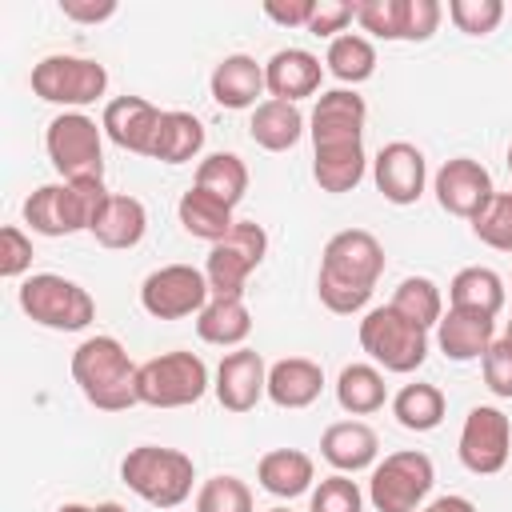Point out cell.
Wrapping results in <instances>:
<instances>
[{
  "mask_svg": "<svg viewBox=\"0 0 512 512\" xmlns=\"http://www.w3.org/2000/svg\"><path fill=\"white\" fill-rule=\"evenodd\" d=\"M136 372H140V364L128 360V352L116 336H88L72 352V380L84 392V400L100 412H124V408L140 404Z\"/></svg>",
  "mask_w": 512,
  "mask_h": 512,
  "instance_id": "cell-2",
  "label": "cell"
},
{
  "mask_svg": "<svg viewBox=\"0 0 512 512\" xmlns=\"http://www.w3.org/2000/svg\"><path fill=\"white\" fill-rule=\"evenodd\" d=\"M44 148L64 180H104V128L84 112H60L48 120Z\"/></svg>",
  "mask_w": 512,
  "mask_h": 512,
  "instance_id": "cell-7",
  "label": "cell"
},
{
  "mask_svg": "<svg viewBox=\"0 0 512 512\" xmlns=\"http://www.w3.org/2000/svg\"><path fill=\"white\" fill-rule=\"evenodd\" d=\"M324 64L340 84H364L376 72V48L360 32H340L336 40H328Z\"/></svg>",
  "mask_w": 512,
  "mask_h": 512,
  "instance_id": "cell-35",
  "label": "cell"
},
{
  "mask_svg": "<svg viewBox=\"0 0 512 512\" xmlns=\"http://www.w3.org/2000/svg\"><path fill=\"white\" fill-rule=\"evenodd\" d=\"M356 24L376 40H404V0H356Z\"/></svg>",
  "mask_w": 512,
  "mask_h": 512,
  "instance_id": "cell-40",
  "label": "cell"
},
{
  "mask_svg": "<svg viewBox=\"0 0 512 512\" xmlns=\"http://www.w3.org/2000/svg\"><path fill=\"white\" fill-rule=\"evenodd\" d=\"M448 20L464 36H488L504 20V4L500 0H448Z\"/></svg>",
  "mask_w": 512,
  "mask_h": 512,
  "instance_id": "cell-41",
  "label": "cell"
},
{
  "mask_svg": "<svg viewBox=\"0 0 512 512\" xmlns=\"http://www.w3.org/2000/svg\"><path fill=\"white\" fill-rule=\"evenodd\" d=\"M92 512H128V508H124V504H116V500H104V504H96Z\"/></svg>",
  "mask_w": 512,
  "mask_h": 512,
  "instance_id": "cell-49",
  "label": "cell"
},
{
  "mask_svg": "<svg viewBox=\"0 0 512 512\" xmlns=\"http://www.w3.org/2000/svg\"><path fill=\"white\" fill-rule=\"evenodd\" d=\"M484 384L492 396L500 400H512V340H492V348L484 352Z\"/></svg>",
  "mask_w": 512,
  "mask_h": 512,
  "instance_id": "cell-42",
  "label": "cell"
},
{
  "mask_svg": "<svg viewBox=\"0 0 512 512\" xmlns=\"http://www.w3.org/2000/svg\"><path fill=\"white\" fill-rule=\"evenodd\" d=\"M32 268V240L16 228V224H8L4 232H0V276L4 280H16V276H24Z\"/></svg>",
  "mask_w": 512,
  "mask_h": 512,
  "instance_id": "cell-43",
  "label": "cell"
},
{
  "mask_svg": "<svg viewBox=\"0 0 512 512\" xmlns=\"http://www.w3.org/2000/svg\"><path fill=\"white\" fill-rule=\"evenodd\" d=\"M432 484H436L432 460L416 448H400V452H388L372 468L368 500L376 512H416V508H424Z\"/></svg>",
  "mask_w": 512,
  "mask_h": 512,
  "instance_id": "cell-10",
  "label": "cell"
},
{
  "mask_svg": "<svg viewBox=\"0 0 512 512\" xmlns=\"http://www.w3.org/2000/svg\"><path fill=\"white\" fill-rule=\"evenodd\" d=\"M460 464L476 476H496L512 452V420L496 404H476L460 428Z\"/></svg>",
  "mask_w": 512,
  "mask_h": 512,
  "instance_id": "cell-13",
  "label": "cell"
},
{
  "mask_svg": "<svg viewBox=\"0 0 512 512\" xmlns=\"http://www.w3.org/2000/svg\"><path fill=\"white\" fill-rule=\"evenodd\" d=\"M268 512H288V508H268Z\"/></svg>",
  "mask_w": 512,
  "mask_h": 512,
  "instance_id": "cell-53",
  "label": "cell"
},
{
  "mask_svg": "<svg viewBox=\"0 0 512 512\" xmlns=\"http://www.w3.org/2000/svg\"><path fill=\"white\" fill-rule=\"evenodd\" d=\"M380 272H384V244L368 228H344L324 244L316 296L328 312L352 316L372 300Z\"/></svg>",
  "mask_w": 512,
  "mask_h": 512,
  "instance_id": "cell-1",
  "label": "cell"
},
{
  "mask_svg": "<svg viewBox=\"0 0 512 512\" xmlns=\"http://www.w3.org/2000/svg\"><path fill=\"white\" fill-rule=\"evenodd\" d=\"M88 232L96 236L100 248L128 252V248H136V244L144 240V232H148V212H144V204H140L136 196L112 192V196L104 200V208L96 212V220H92Z\"/></svg>",
  "mask_w": 512,
  "mask_h": 512,
  "instance_id": "cell-23",
  "label": "cell"
},
{
  "mask_svg": "<svg viewBox=\"0 0 512 512\" xmlns=\"http://www.w3.org/2000/svg\"><path fill=\"white\" fill-rule=\"evenodd\" d=\"M200 148H204V124H200V116H192L184 108H172V112L160 116L148 156L160 160V164H188L192 156H200Z\"/></svg>",
  "mask_w": 512,
  "mask_h": 512,
  "instance_id": "cell-28",
  "label": "cell"
},
{
  "mask_svg": "<svg viewBox=\"0 0 512 512\" xmlns=\"http://www.w3.org/2000/svg\"><path fill=\"white\" fill-rule=\"evenodd\" d=\"M496 340V316L484 312H468V308H448L436 324V344L448 360L468 364V360H484V352Z\"/></svg>",
  "mask_w": 512,
  "mask_h": 512,
  "instance_id": "cell-20",
  "label": "cell"
},
{
  "mask_svg": "<svg viewBox=\"0 0 512 512\" xmlns=\"http://www.w3.org/2000/svg\"><path fill=\"white\" fill-rule=\"evenodd\" d=\"M208 300H212L208 276L200 268H192V264H164V268L148 272L144 284H140V304L156 320L200 316V308Z\"/></svg>",
  "mask_w": 512,
  "mask_h": 512,
  "instance_id": "cell-12",
  "label": "cell"
},
{
  "mask_svg": "<svg viewBox=\"0 0 512 512\" xmlns=\"http://www.w3.org/2000/svg\"><path fill=\"white\" fill-rule=\"evenodd\" d=\"M248 136L264 148V152H288L296 148V140L304 136V116L296 104L288 100H260L252 108V120H248Z\"/></svg>",
  "mask_w": 512,
  "mask_h": 512,
  "instance_id": "cell-27",
  "label": "cell"
},
{
  "mask_svg": "<svg viewBox=\"0 0 512 512\" xmlns=\"http://www.w3.org/2000/svg\"><path fill=\"white\" fill-rule=\"evenodd\" d=\"M320 80H324V64L308 48H280L264 64V88L272 92V100L296 104L304 96H316Z\"/></svg>",
  "mask_w": 512,
  "mask_h": 512,
  "instance_id": "cell-19",
  "label": "cell"
},
{
  "mask_svg": "<svg viewBox=\"0 0 512 512\" xmlns=\"http://www.w3.org/2000/svg\"><path fill=\"white\" fill-rule=\"evenodd\" d=\"M196 188L216 196V200H224L228 208H236L244 200V192H248V168H244V160L236 152H212V156H204L196 164Z\"/></svg>",
  "mask_w": 512,
  "mask_h": 512,
  "instance_id": "cell-33",
  "label": "cell"
},
{
  "mask_svg": "<svg viewBox=\"0 0 512 512\" xmlns=\"http://www.w3.org/2000/svg\"><path fill=\"white\" fill-rule=\"evenodd\" d=\"M504 340H512V320H508V324H504Z\"/></svg>",
  "mask_w": 512,
  "mask_h": 512,
  "instance_id": "cell-51",
  "label": "cell"
},
{
  "mask_svg": "<svg viewBox=\"0 0 512 512\" xmlns=\"http://www.w3.org/2000/svg\"><path fill=\"white\" fill-rule=\"evenodd\" d=\"M120 480L152 508H176L192 496L196 464L180 448H160V444H140L120 460Z\"/></svg>",
  "mask_w": 512,
  "mask_h": 512,
  "instance_id": "cell-4",
  "label": "cell"
},
{
  "mask_svg": "<svg viewBox=\"0 0 512 512\" xmlns=\"http://www.w3.org/2000/svg\"><path fill=\"white\" fill-rule=\"evenodd\" d=\"M264 252H268V232L256 220H236V228L220 244H212L204 260L212 296H244V284L260 268Z\"/></svg>",
  "mask_w": 512,
  "mask_h": 512,
  "instance_id": "cell-11",
  "label": "cell"
},
{
  "mask_svg": "<svg viewBox=\"0 0 512 512\" xmlns=\"http://www.w3.org/2000/svg\"><path fill=\"white\" fill-rule=\"evenodd\" d=\"M472 232L480 244H488L496 252H512V192H496L488 200V208L472 220Z\"/></svg>",
  "mask_w": 512,
  "mask_h": 512,
  "instance_id": "cell-38",
  "label": "cell"
},
{
  "mask_svg": "<svg viewBox=\"0 0 512 512\" xmlns=\"http://www.w3.org/2000/svg\"><path fill=\"white\" fill-rule=\"evenodd\" d=\"M196 512H252V488L240 476H212L196 492Z\"/></svg>",
  "mask_w": 512,
  "mask_h": 512,
  "instance_id": "cell-37",
  "label": "cell"
},
{
  "mask_svg": "<svg viewBox=\"0 0 512 512\" xmlns=\"http://www.w3.org/2000/svg\"><path fill=\"white\" fill-rule=\"evenodd\" d=\"M336 400L344 412L352 416H372L384 408L388 400V384H384V372L376 364H344L340 376H336Z\"/></svg>",
  "mask_w": 512,
  "mask_h": 512,
  "instance_id": "cell-31",
  "label": "cell"
},
{
  "mask_svg": "<svg viewBox=\"0 0 512 512\" xmlns=\"http://www.w3.org/2000/svg\"><path fill=\"white\" fill-rule=\"evenodd\" d=\"M160 116H164V112H160L152 100H144V96H116V100L104 104L100 128H104V136H108L116 148L136 152V156H148Z\"/></svg>",
  "mask_w": 512,
  "mask_h": 512,
  "instance_id": "cell-18",
  "label": "cell"
},
{
  "mask_svg": "<svg viewBox=\"0 0 512 512\" xmlns=\"http://www.w3.org/2000/svg\"><path fill=\"white\" fill-rule=\"evenodd\" d=\"M364 144H328V148H316V160H312V180L324 188V192H352L360 180H364Z\"/></svg>",
  "mask_w": 512,
  "mask_h": 512,
  "instance_id": "cell-32",
  "label": "cell"
},
{
  "mask_svg": "<svg viewBox=\"0 0 512 512\" xmlns=\"http://www.w3.org/2000/svg\"><path fill=\"white\" fill-rule=\"evenodd\" d=\"M372 180L380 188V196L388 204H416L424 196V184H428V164H424V152L408 140H392L376 152L372 160Z\"/></svg>",
  "mask_w": 512,
  "mask_h": 512,
  "instance_id": "cell-16",
  "label": "cell"
},
{
  "mask_svg": "<svg viewBox=\"0 0 512 512\" xmlns=\"http://www.w3.org/2000/svg\"><path fill=\"white\" fill-rule=\"evenodd\" d=\"M444 8L436 0H404V40L420 44L440 28Z\"/></svg>",
  "mask_w": 512,
  "mask_h": 512,
  "instance_id": "cell-45",
  "label": "cell"
},
{
  "mask_svg": "<svg viewBox=\"0 0 512 512\" xmlns=\"http://www.w3.org/2000/svg\"><path fill=\"white\" fill-rule=\"evenodd\" d=\"M176 216H180V228L188 232V236H196V240H208V244H220L232 228H236V216H232V208L224 204V200H216V196H208V192H200L196 184L180 196V204H176Z\"/></svg>",
  "mask_w": 512,
  "mask_h": 512,
  "instance_id": "cell-29",
  "label": "cell"
},
{
  "mask_svg": "<svg viewBox=\"0 0 512 512\" xmlns=\"http://www.w3.org/2000/svg\"><path fill=\"white\" fill-rule=\"evenodd\" d=\"M432 192H436V204L448 216H460V220H476L488 208V200L496 196L488 168L480 160H472V156L444 160L436 180H432Z\"/></svg>",
  "mask_w": 512,
  "mask_h": 512,
  "instance_id": "cell-14",
  "label": "cell"
},
{
  "mask_svg": "<svg viewBox=\"0 0 512 512\" xmlns=\"http://www.w3.org/2000/svg\"><path fill=\"white\" fill-rule=\"evenodd\" d=\"M208 392V364L196 352H164L140 364L136 396L148 408H188Z\"/></svg>",
  "mask_w": 512,
  "mask_h": 512,
  "instance_id": "cell-8",
  "label": "cell"
},
{
  "mask_svg": "<svg viewBox=\"0 0 512 512\" xmlns=\"http://www.w3.org/2000/svg\"><path fill=\"white\" fill-rule=\"evenodd\" d=\"M220 408L228 412H252L260 404V396H268V364L256 348H232L220 368H216V384H212Z\"/></svg>",
  "mask_w": 512,
  "mask_h": 512,
  "instance_id": "cell-17",
  "label": "cell"
},
{
  "mask_svg": "<svg viewBox=\"0 0 512 512\" xmlns=\"http://www.w3.org/2000/svg\"><path fill=\"white\" fill-rule=\"evenodd\" d=\"M60 12L76 24H100L116 16V0H60Z\"/></svg>",
  "mask_w": 512,
  "mask_h": 512,
  "instance_id": "cell-46",
  "label": "cell"
},
{
  "mask_svg": "<svg viewBox=\"0 0 512 512\" xmlns=\"http://www.w3.org/2000/svg\"><path fill=\"white\" fill-rule=\"evenodd\" d=\"M252 332V312L244 296H212L196 316V336L216 348H244Z\"/></svg>",
  "mask_w": 512,
  "mask_h": 512,
  "instance_id": "cell-26",
  "label": "cell"
},
{
  "mask_svg": "<svg viewBox=\"0 0 512 512\" xmlns=\"http://www.w3.org/2000/svg\"><path fill=\"white\" fill-rule=\"evenodd\" d=\"M108 196L112 192L104 188V180H56V184H40L24 200V224L32 232H40V236L88 232Z\"/></svg>",
  "mask_w": 512,
  "mask_h": 512,
  "instance_id": "cell-3",
  "label": "cell"
},
{
  "mask_svg": "<svg viewBox=\"0 0 512 512\" xmlns=\"http://www.w3.org/2000/svg\"><path fill=\"white\" fill-rule=\"evenodd\" d=\"M360 348L372 356L376 368L408 376L428 360V328L412 324L392 304H380L360 320Z\"/></svg>",
  "mask_w": 512,
  "mask_h": 512,
  "instance_id": "cell-5",
  "label": "cell"
},
{
  "mask_svg": "<svg viewBox=\"0 0 512 512\" xmlns=\"http://www.w3.org/2000/svg\"><path fill=\"white\" fill-rule=\"evenodd\" d=\"M444 412H448V400H444V392L436 384H420L416 380V384H404L392 396V416L408 432H432V428H440Z\"/></svg>",
  "mask_w": 512,
  "mask_h": 512,
  "instance_id": "cell-34",
  "label": "cell"
},
{
  "mask_svg": "<svg viewBox=\"0 0 512 512\" xmlns=\"http://www.w3.org/2000/svg\"><path fill=\"white\" fill-rule=\"evenodd\" d=\"M392 308L420 328H436L444 316V296L428 276H404L396 296H392Z\"/></svg>",
  "mask_w": 512,
  "mask_h": 512,
  "instance_id": "cell-36",
  "label": "cell"
},
{
  "mask_svg": "<svg viewBox=\"0 0 512 512\" xmlns=\"http://www.w3.org/2000/svg\"><path fill=\"white\" fill-rule=\"evenodd\" d=\"M312 12H316V0H292V4L268 0V4H264V16L276 20V24H284V28H308Z\"/></svg>",
  "mask_w": 512,
  "mask_h": 512,
  "instance_id": "cell-47",
  "label": "cell"
},
{
  "mask_svg": "<svg viewBox=\"0 0 512 512\" xmlns=\"http://www.w3.org/2000/svg\"><path fill=\"white\" fill-rule=\"evenodd\" d=\"M352 20H356V4H344V0H316V12H312V20H308V32L336 40Z\"/></svg>",
  "mask_w": 512,
  "mask_h": 512,
  "instance_id": "cell-44",
  "label": "cell"
},
{
  "mask_svg": "<svg viewBox=\"0 0 512 512\" xmlns=\"http://www.w3.org/2000/svg\"><path fill=\"white\" fill-rule=\"evenodd\" d=\"M324 392V368L308 356H284L268 364V400L276 408H308Z\"/></svg>",
  "mask_w": 512,
  "mask_h": 512,
  "instance_id": "cell-24",
  "label": "cell"
},
{
  "mask_svg": "<svg viewBox=\"0 0 512 512\" xmlns=\"http://www.w3.org/2000/svg\"><path fill=\"white\" fill-rule=\"evenodd\" d=\"M56 512H92V508H88V504H60Z\"/></svg>",
  "mask_w": 512,
  "mask_h": 512,
  "instance_id": "cell-50",
  "label": "cell"
},
{
  "mask_svg": "<svg viewBox=\"0 0 512 512\" xmlns=\"http://www.w3.org/2000/svg\"><path fill=\"white\" fill-rule=\"evenodd\" d=\"M448 308H468V312H484V316H500L504 308V280L492 268H460L448 284Z\"/></svg>",
  "mask_w": 512,
  "mask_h": 512,
  "instance_id": "cell-30",
  "label": "cell"
},
{
  "mask_svg": "<svg viewBox=\"0 0 512 512\" xmlns=\"http://www.w3.org/2000/svg\"><path fill=\"white\" fill-rule=\"evenodd\" d=\"M416 512H476V504L468 496H436V500H428Z\"/></svg>",
  "mask_w": 512,
  "mask_h": 512,
  "instance_id": "cell-48",
  "label": "cell"
},
{
  "mask_svg": "<svg viewBox=\"0 0 512 512\" xmlns=\"http://www.w3.org/2000/svg\"><path fill=\"white\" fill-rule=\"evenodd\" d=\"M376 452H380V436L364 420H336L320 436V456L336 472H344V476L364 472V468H376Z\"/></svg>",
  "mask_w": 512,
  "mask_h": 512,
  "instance_id": "cell-21",
  "label": "cell"
},
{
  "mask_svg": "<svg viewBox=\"0 0 512 512\" xmlns=\"http://www.w3.org/2000/svg\"><path fill=\"white\" fill-rule=\"evenodd\" d=\"M256 480L264 492L280 496V500H292V496H304L316 480V464L308 452L300 448H272L260 456L256 464Z\"/></svg>",
  "mask_w": 512,
  "mask_h": 512,
  "instance_id": "cell-25",
  "label": "cell"
},
{
  "mask_svg": "<svg viewBox=\"0 0 512 512\" xmlns=\"http://www.w3.org/2000/svg\"><path fill=\"white\" fill-rule=\"evenodd\" d=\"M308 512H364V492H360V484L352 476L332 472L312 488Z\"/></svg>",
  "mask_w": 512,
  "mask_h": 512,
  "instance_id": "cell-39",
  "label": "cell"
},
{
  "mask_svg": "<svg viewBox=\"0 0 512 512\" xmlns=\"http://www.w3.org/2000/svg\"><path fill=\"white\" fill-rule=\"evenodd\" d=\"M208 92L220 108H256V96L264 92V64H256L248 52H232L212 68Z\"/></svg>",
  "mask_w": 512,
  "mask_h": 512,
  "instance_id": "cell-22",
  "label": "cell"
},
{
  "mask_svg": "<svg viewBox=\"0 0 512 512\" xmlns=\"http://www.w3.org/2000/svg\"><path fill=\"white\" fill-rule=\"evenodd\" d=\"M20 308L28 320L52 328V332H80L96 320V300L88 288H80L68 276L56 272H36L20 284Z\"/></svg>",
  "mask_w": 512,
  "mask_h": 512,
  "instance_id": "cell-6",
  "label": "cell"
},
{
  "mask_svg": "<svg viewBox=\"0 0 512 512\" xmlns=\"http://www.w3.org/2000/svg\"><path fill=\"white\" fill-rule=\"evenodd\" d=\"M364 120H368V104L360 92L352 88H328L316 96V108L308 116V132H312V148H328V144H364Z\"/></svg>",
  "mask_w": 512,
  "mask_h": 512,
  "instance_id": "cell-15",
  "label": "cell"
},
{
  "mask_svg": "<svg viewBox=\"0 0 512 512\" xmlns=\"http://www.w3.org/2000/svg\"><path fill=\"white\" fill-rule=\"evenodd\" d=\"M508 172H512V144H508Z\"/></svg>",
  "mask_w": 512,
  "mask_h": 512,
  "instance_id": "cell-52",
  "label": "cell"
},
{
  "mask_svg": "<svg viewBox=\"0 0 512 512\" xmlns=\"http://www.w3.org/2000/svg\"><path fill=\"white\" fill-rule=\"evenodd\" d=\"M108 88V68L92 56H44L40 64H32V92L48 104H60L64 112H80L84 104L100 100Z\"/></svg>",
  "mask_w": 512,
  "mask_h": 512,
  "instance_id": "cell-9",
  "label": "cell"
}]
</instances>
